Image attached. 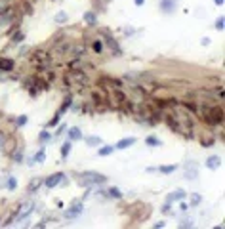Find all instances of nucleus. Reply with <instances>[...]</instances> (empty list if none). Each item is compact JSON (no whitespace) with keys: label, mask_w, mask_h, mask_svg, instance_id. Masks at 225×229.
Returning a JSON list of instances; mask_svg holds the SVG:
<instances>
[{"label":"nucleus","mask_w":225,"mask_h":229,"mask_svg":"<svg viewBox=\"0 0 225 229\" xmlns=\"http://www.w3.org/2000/svg\"><path fill=\"white\" fill-rule=\"evenodd\" d=\"M31 61L38 69H48L50 63H52V56H50L48 52H44V50H36V52H33V56H31Z\"/></svg>","instance_id":"f257e3e1"},{"label":"nucleus","mask_w":225,"mask_h":229,"mask_svg":"<svg viewBox=\"0 0 225 229\" xmlns=\"http://www.w3.org/2000/svg\"><path fill=\"white\" fill-rule=\"evenodd\" d=\"M107 178L103 174H97V172H82L80 176V185H90V183H105Z\"/></svg>","instance_id":"f03ea898"},{"label":"nucleus","mask_w":225,"mask_h":229,"mask_svg":"<svg viewBox=\"0 0 225 229\" xmlns=\"http://www.w3.org/2000/svg\"><path fill=\"white\" fill-rule=\"evenodd\" d=\"M97 86H101L103 90H122V82L113 76H99L97 79Z\"/></svg>","instance_id":"7ed1b4c3"},{"label":"nucleus","mask_w":225,"mask_h":229,"mask_svg":"<svg viewBox=\"0 0 225 229\" xmlns=\"http://www.w3.org/2000/svg\"><path fill=\"white\" fill-rule=\"evenodd\" d=\"M33 208H34V204H33V203H25V204H21L19 208H17V212H15V219H23V218H27L31 212H33Z\"/></svg>","instance_id":"20e7f679"},{"label":"nucleus","mask_w":225,"mask_h":229,"mask_svg":"<svg viewBox=\"0 0 225 229\" xmlns=\"http://www.w3.org/2000/svg\"><path fill=\"white\" fill-rule=\"evenodd\" d=\"M63 178H65V174H63V172H56V174H52V176L46 178L44 183H46V187H50V189H52V187H56L57 183L63 180Z\"/></svg>","instance_id":"39448f33"},{"label":"nucleus","mask_w":225,"mask_h":229,"mask_svg":"<svg viewBox=\"0 0 225 229\" xmlns=\"http://www.w3.org/2000/svg\"><path fill=\"white\" fill-rule=\"evenodd\" d=\"M82 210H84V206H82V204H75V206H71V208H69L67 212H65V218L73 219V218L80 216V214H82Z\"/></svg>","instance_id":"423d86ee"},{"label":"nucleus","mask_w":225,"mask_h":229,"mask_svg":"<svg viewBox=\"0 0 225 229\" xmlns=\"http://www.w3.org/2000/svg\"><path fill=\"white\" fill-rule=\"evenodd\" d=\"M134 143H136V137H124V139H120L117 145H114V149H128Z\"/></svg>","instance_id":"0eeeda50"},{"label":"nucleus","mask_w":225,"mask_h":229,"mask_svg":"<svg viewBox=\"0 0 225 229\" xmlns=\"http://www.w3.org/2000/svg\"><path fill=\"white\" fill-rule=\"evenodd\" d=\"M206 166H208L210 170H215V168H219V166H221V159H219V157H215V155H214V157H210L208 160H206Z\"/></svg>","instance_id":"6e6552de"},{"label":"nucleus","mask_w":225,"mask_h":229,"mask_svg":"<svg viewBox=\"0 0 225 229\" xmlns=\"http://www.w3.org/2000/svg\"><path fill=\"white\" fill-rule=\"evenodd\" d=\"M13 59H6V57H2L0 59V71H13Z\"/></svg>","instance_id":"1a4fd4ad"},{"label":"nucleus","mask_w":225,"mask_h":229,"mask_svg":"<svg viewBox=\"0 0 225 229\" xmlns=\"http://www.w3.org/2000/svg\"><path fill=\"white\" fill-rule=\"evenodd\" d=\"M176 0H160V8H162L164 12H172L174 8H176Z\"/></svg>","instance_id":"9d476101"},{"label":"nucleus","mask_w":225,"mask_h":229,"mask_svg":"<svg viewBox=\"0 0 225 229\" xmlns=\"http://www.w3.org/2000/svg\"><path fill=\"white\" fill-rule=\"evenodd\" d=\"M189 166H191V170H189V168H187V172H185V178H187V180H196V178H199V170H196V166H195V164H189Z\"/></svg>","instance_id":"9b49d317"},{"label":"nucleus","mask_w":225,"mask_h":229,"mask_svg":"<svg viewBox=\"0 0 225 229\" xmlns=\"http://www.w3.org/2000/svg\"><path fill=\"white\" fill-rule=\"evenodd\" d=\"M187 193H185V191H181V189H177L176 191V193H172V195H170L168 197V203H172V200H181L183 199V197H185Z\"/></svg>","instance_id":"f8f14e48"},{"label":"nucleus","mask_w":225,"mask_h":229,"mask_svg":"<svg viewBox=\"0 0 225 229\" xmlns=\"http://www.w3.org/2000/svg\"><path fill=\"white\" fill-rule=\"evenodd\" d=\"M84 21L88 23L90 27H95V25H97V19H95V15H94V13H92V12L84 13Z\"/></svg>","instance_id":"ddd939ff"},{"label":"nucleus","mask_w":225,"mask_h":229,"mask_svg":"<svg viewBox=\"0 0 225 229\" xmlns=\"http://www.w3.org/2000/svg\"><path fill=\"white\" fill-rule=\"evenodd\" d=\"M69 137H71V139H80V137H82V134H80V128L73 126L71 130H69Z\"/></svg>","instance_id":"4468645a"},{"label":"nucleus","mask_w":225,"mask_h":229,"mask_svg":"<svg viewBox=\"0 0 225 229\" xmlns=\"http://www.w3.org/2000/svg\"><path fill=\"white\" fill-rule=\"evenodd\" d=\"M40 185H42V180H40V178H36V180H33V181L29 183V189H27V191H29V193H34V189H38Z\"/></svg>","instance_id":"2eb2a0df"},{"label":"nucleus","mask_w":225,"mask_h":229,"mask_svg":"<svg viewBox=\"0 0 225 229\" xmlns=\"http://www.w3.org/2000/svg\"><path fill=\"white\" fill-rule=\"evenodd\" d=\"M113 151H114L113 145H105V147H101V149L97 151V155H99V157H107V155H111V153H113Z\"/></svg>","instance_id":"dca6fc26"},{"label":"nucleus","mask_w":225,"mask_h":229,"mask_svg":"<svg viewBox=\"0 0 225 229\" xmlns=\"http://www.w3.org/2000/svg\"><path fill=\"white\" fill-rule=\"evenodd\" d=\"M145 143H147V145H153V147H160V145H162V141L157 139L155 136H149V137L145 139Z\"/></svg>","instance_id":"f3484780"},{"label":"nucleus","mask_w":225,"mask_h":229,"mask_svg":"<svg viewBox=\"0 0 225 229\" xmlns=\"http://www.w3.org/2000/svg\"><path fill=\"white\" fill-rule=\"evenodd\" d=\"M12 159H13V162H23V149L17 147L15 153H12Z\"/></svg>","instance_id":"a211bd4d"},{"label":"nucleus","mask_w":225,"mask_h":229,"mask_svg":"<svg viewBox=\"0 0 225 229\" xmlns=\"http://www.w3.org/2000/svg\"><path fill=\"white\" fill-rule=\"evenodd\" d=\"M71 105H73V95H67V99H65V101H63V105H61V109H59V113H65L67 111V109L69 107H71Z\"/></svg>","instance_id":"6ab92c4d"},{"label":"nucleus","mask_w":225,"mask_h":229,"mask_svg":"<svg viewBox=\"0 0 225 229\" xmlns=\"http://www.w3.org/2000/svg\"><path fill=\"white\" fill-rule=\"evenodd\" d=\"M71 147H73L71 141L63 143V147H61V157H63V159H67V157H69V153H71Z\"/></svg>","instance_id":"aec40b11"},{"label":"nucleus","mask_w":225,"mask_h":229,"mask_svg":"<svg viewBox=\"0 0 225 229\" xmlns=\"http://www.w3.org/2000/svg\"><path fill=\"white\" fill-rule=\"evenodd\" d=\"M86 143L88 145H99L101 143V137L99 136H90V137H86Z\"/></svg>","instance_id":"412c9836"},{"label":"nucleus","mask_w":225,"mask_h":229,"mask_svg":"<svg viewBox=\"0 0 225 229\" xmlns=\"http://www.w3.org/2000/svg\"><path fill=\"white\" fill-rule=\"evenodd\" d=\"M158 170L162 172V174H172V172L177 170V166H176V164H170V166H160Z\"/></svg>","instance_id":"4be33fe9"},{"label":"nucleus","mask_w":225,"mask_h":229,"mask_svg":"<svg viewBox=\"0 0 225 229\" xmlns=\"http://www.w3.org/2000/svg\"><path fill=\"white\" fill-rule=\"evenodd\" d=\"M33 160H34V162H44V160H46V153H44V149H40L38 153L34 155V159H33Z\"/></svg>","instance_id":"5701e85b"},{"label":"nucleus","mask_w":225,"mask_h":229,"mask_svg":"<svg viewBox=\"0 0 225 229\" xmlns=\"http://www.w3.org/2000/svg\"><path fill=\"white\" fill-rule=\"evenodd\" d=\"M200 143H202V147H212V145L215 143V139H214V137H202Z\"/></svg>","instance_id":"b1692460"},{"label":"nucleus","mask_w":225,"mask_h":229,"mask_svg":"<svg viewBox=\"0 0 225 229\" xmlns=\"http://www.w3.org/2000/svg\"><path fill=\"white\" fill-rule=\"evenodd\" d=\"M109 195H111V197H114V199H122L120 189H117V187H111V189H109Z\"/></svg>","instance_id":"393cba45"},{"label":"nucleus","mask_w":225,"mask_h":229,"mask_svg":"<svg viewBox=\"0 0 225 229\" xmlns=\"http://www.w3.org/2000/svg\"><path fill=\"white\" fill-rule=\"evenodd\" d=\"M200 200H202V197H200L199 193H193V195H191V204H193V206L200 204Z\"/></svg>","instance_id":"a878e982"},{"label":"nucleus","mask_w":225,"mask_h":229,"mask_svg":"<svg viewBox=\"0 0 225 229\" xmlns=\"http://www.w3.org/2000/svg\"><path fill=\"white\" fill-rule=\"evenodd\" d=\"M67 21V13L65 12H59L56 15V23H65Z\"/></svg>","instance_id":"bb28decb"},{"label":"nucleus","mask_w":225,"mask_h":229,"mask_svg":"<svg viewBox=\"0 0 225 229\" xmlns=\"http://www.w3.org/2000/svg\"><path fill=\"white\" fill-rule=\"evenodd\" d=\"M103 50V44H101V40H94V52H101Z\"/></svg>","instance_id":"cd10ccee"},{"label":"nucleus","mask_w":225,"mask_h":229,"mask_svg":"<svg viewBox=\"0 0 225 229\" xmlns=\"http://www.w3.org/2000/svg\"><path fill=\"white\" fill-rule=\"evenodd\" d=\"M59 117H61V113H59V111H57V113H56V117H54V118H52V120H50V122H48V126H56V124H57V122H59Z\"/></svg>","instance_id":"c85d7f7f"},{"label":"nucleus","mask_w":225,"mask_h":229,"mask_svg":"<svg viewBox=\"0 0 225 229\" xmlns=\"http://www.w3.org/2000/svg\"><path fill=\"white\" fill-rule=\"evenodd\" d=\"M15 185H17L15 178H10V180H8V189H10V191H13V189H15Z\"/></svg>","instance_id":"c756f323"},{"label":"nucleus","mask_w":225,"mask_h":229,"mask_svg":"<svg viewBox=\"0 0 225 229\" xmlns=\"http://www.w3.org/2000/svg\"><path fill=\"white\" fill-rule=\"evenodd\" d=\"M223 23H225V17L221 15L218 21H215V29H218V31H221V29H223Z\"/></svg>","instance_id":"7c9ffc66"},{"label":"nucleus","mask_w":225,"mask_h":229,"mask_svg":"<svg viewBox=\"0 0 225 229\" xmlns=\"http://www.w3.org/2000/svg\"><path fill=\"white\" fill-rule=\"evenodd\" d=\"M17 124H19V126H25L27 124V117H25V114H21V117L17 118Z\"/></svg>","instance_id":"2f4dec72"},{"label":"nucleus","mask_w":225,"mask_h":229,"mask_svg":"<svg viewBox=\"0 0 225 229\" xmlns=\"http://www.w3.org/2000/svg\"><path fill=\"white\" fill-rule=\"evenodd\" d=\"M23 40V33H15L13 34V42H21Z\"/></svg>","instance_id":"473e14b6"},{"label":"nucleus","mask_w":225,"mask_h":229,"mask_svg":"<svg viewBox=\"0 0 225 229\" xmlns=\"http://www.w3.org/2000/svg\"><path fill=\"white\" fill-rule=\"evenodd\" d=\"M48 139H50V134L48 132H42V134H40V141L44 143V141H48Z\"/></svg>","instance_id":"72a5a7b5"},{"label":"nucleus","mask_w":225,"mask_h":229,"mask_svg":"<svg viewBox=\"0 0 225 229\" xmlns=\"http://www.w3.org/2000/svg\"><path fill=\"white\" fill-rule=\"evenodd\" d=\"M180 227H193V222L191 219H185L183 223H180Z\"/></svg>","instance_id":"f704fd0d"},{"label":"nucleus","mask_w":225,"mask_h":229,"mask_svg":"<svg viewBox=\"0 0 225 229\" xmlns=\"http://www.w3.org/2000/svg\"><path fill=\"white\" fill-rule=\"evenodd\" d=\"M134 2H136V6H143L145 0H134Z\"/></svg>","instance_id":"c9c22d12"},{"label":"nucleus","mask_w":225,"mask_h":229,"mask_svg":"<svg viewBox=\"0 0 225 229\" xmlns=\"http://www.w3.org/2000/svg\"><path fill=\"white\" fill-rule=\"evenodd\" d=\"M162 212H170V204H164L162 206Z\"/></svg>","instance_id":"e433bc0d"},{"label":"nucleus","mask_w":225,"mask_h":229,"mask_svg":"<svg viewBox=\"0 0 225 229\" xmlns=\"http://www.w3.org/2000/svg\"><path fill=\"white\" fill-rule=\"evenodd\" d=\"M215 4H218V6H223V0H214Z\"/></svg>","instance_id":"4c0bfd02"}]
</instances>
